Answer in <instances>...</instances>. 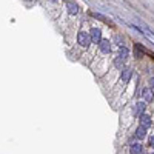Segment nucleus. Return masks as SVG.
Returning a JSON list of instances; mask_svg holds the SVG:
<instances>
[{"mask_svg": "<svg viewBox=\"0 0 154 154\" xmlns=\"http://www.w3.org/2000/svg\"><path fill=\"white\" fill-rule=\"evenodd\" d=\"M91 35H89L88 32H85V31H80L79 34H77V43L80 45V46H83V48H88L89 45H91Z\"/></svg>", "mask_w": 154, "mask_h": 154, "instance_id": "nucleus-1", "label": "nucleus"}, {"mask_svg": "<svg viewBox=\"0 0 154 154\" xmlns=\"http://www.w3.org/2000/svg\"><path fill=\"white\" fill-rule=\"evenodd\" d=\"M89 35H91V40L94 43H100L102 42V31L99 28H91V31H89Z\"/></svg>", "mask_w": 154, "mask_h": 154, "instance_id": "nucleus-2", "label": "nucleus"}, {"mask_svg": "<svg viewBox=\"0 0 154 154\" xmlns=\"http://www.w3.org/2000/svg\"><path fill=\"white\" fill-rule=\"evenodd\" d=\"M131 77H133V69L131 68H123L120 71V80L123 83H128L131 80Z\"/></svg>", "mask_w": 154, "mask_h": 154, "instance_id": "nucleus-3", "label": "nucleus"}, {"mask_svg": "<svg viewBox=\"0 0 154 154\" xmlns=\"http://www.w3.org/2000/svg\"><path fill=\"white\" fill-rule=\"evenodd\" d=\"M140 96H142V99H143V102H145V103L153 102V99H154L153 89H150V88H143V89H142V93H140Z\"/></svg>", "mask_w": 154, "mask_h": 154, "instance_id": "nucleus-4", "label": "nucleus"}, {"mask_svg": "<svg viewBox=\"0 0 154 154\" xmlns=\"http://www.w3.org/2000/svg\"><path fill=\"white\" fill-rule=\"evenodd\" d=\"M99 49L103 54H110L111 52V42L108 39H102V42L99 43Z\"/></svg>", "mask_w": 154, "mask_h": 154, "instance_id": "nucleus-5", "label": "nucleus"}, {"mask_svg": "<svg viewBox=\"0 0 154 154\" xmlns=\"http://www.w3.org/2000/svg\"><path fill=\"white\" fill-rule=\"evenodd\" d=\"M66 8H68V13L72 14V15H76L79 13V5L74 2V0H68V2H66Z\"/></svg>", "mask_w": 154, "mask_h": 154, "instance_id": "nucleus-6", "label": "nucleus"}, {"mask_svg": "<svg viewBox=\"0 0 154 154\" xmlns=\"http://www.w3.org/2000/svg\"><path fill=\"white\" fill-rule=\"evenodd\" d=\"M134 56L137 59H142L145 56V46H143V45H140V43L134 45Z\"/></svg>", "mask_w": 154, "mask_h": 154, "instance_id": "nucleus-7", "label": "nucleus"}, {"mask_svg": "<svg viewBox=\"0 0 154 154\" xmlns=\"http://www.w3.org/2000/svg\"><path fill=\"white\" fill-rule=\"evenodd\" d=\"M145 102H139L137 105H136L134 108H133V116H139L140 117V114H143L145 113Z\"/></svg>", "mask_w": 154, "mask_h": 154, "instance_id": "nucleus-8", "label": "nucleus"}, {"mask_svg": "<svg viewBox=\"0 0 154 154\" xmlns=\"http://www.w3.org/2000/svg\"><path fill=\"white\" fill-rule=\"evenodd\" d=\"M139 119H140V125L145 126V128H148V126L151 125V117H150V114H147V113L140 114Z\"/></svg>", "mask_w": 154, "mask_h": 154, "instance_id": "nucleus-9", "label": "nucleus"}, {"mask_svg": "<svg viewBox=\"0 0 154 154\" xmlns=\"http://www.w3.org/2000/svg\"><path fill=\"white\" fill-rule=\"evenodd\" d=\"M119 57L125 62V60H128V57H130V49L126 48V46H119Z\"/></svg>", "mask_w": 154, "mask_h": 154, "instance_id": "nucleus-10", "label": "nucleus"}, {"mask_svg": "<svg viewBox=\"0 0 154 154\" xmlns=\"http://www.w3.org/2000/svg\"><path fill=\"white\" fill-rule=\"evenodd\" d=\"M145 136H147V128L142 125L137 126V130H136V137L137 139H145Z\"/></svg>", "mask_w": 154, "mask_h": 154, "instance_id": "nucleus-11", "label": "nucleus"}, {"mask_svg": "<svg viewBox=\"0 0 154 154\" xmlns=\"http://www.w3.org/2000/svg\"><path fill=\"white\" fill-rule=\"evenodd\" d=\"M142 151H143V148H142L140 143H133L131 145V150H130L131 154H142Z\"/></svg>", "mask_w": 154, "mask_h": 154, "instance_id": "nucleus-12", "label": "nucleus"}, {"mask_svg": "<svg viewBox=\"0 0 154 154\" xmlns=\"http://www.w3.org/2000/svg\"><path fill=\"white\" fill-rule=\"evenodd\" d=\"M91 15L94 17V19H97V20H102L103 23H111V20L108 19V17H105L103 14H99V13H91Z\"/></svg>", "mask_w": 154, "mask_h": 154, "instance_id": "nucleus-13", "label": "nucleus"}, {"mask_svg": "<svg viewBox=\"0 0 154 154\" xmlns=\"http://www.w3.org/2000/svg\"><path fill=\"white\" fill-rule=\"evenodd\" d=\"M114 65H116V68L123 69V60H122L120 57H117V59H116V62H114Z\"/></svg>", "mask_w": 154, "mask_h": 154, "instance_id": "nucleus-14", "label": "nucleus"}, {"mask_svg": "<svg viewBox=\"0 0 154 154\" xmlns=\"http://www.w3.org/2000/svg\"><path fill=\"white\" fill-rule=\"evenodd\" d=\"M148 143H150V147H153V148H154V134H153V136H150Z\"/></svg>", "mask_w": 154, "mask_h": 154, "instance_id": "nucleus-15", "label": "nucleus"}, {"mask_svg": "<svg viewBox=\"0 0 154 154\" xmlns=\"http://www.w3.org/2000/svg\"><path fill=\"white\" fill-rule=\"evenodd\" d=\"M150 85H151V88L154 89V77H151V79H150Z\"/></svg>", "mask_w": 154, "mask_h": 154, "instance_id": "nucleus-16", "label": "nucleus"}, {"mask_svg": "<svg viewBox=\"0 0 154 154\" xmlns=\"http://www.w3.org/2000/svg\"><path fill=\"white\" fill-rule=\"evenodd\" d=\"M28 2H29V0H28Z\"/></svg>", "mask_w": 154, "mask_h": 154, "instance_id": "nucleus-17", "label": "nucleus"}]
</instances>
